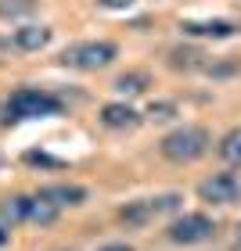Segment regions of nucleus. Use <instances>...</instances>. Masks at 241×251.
Wrapping results in <instances>:
<instances>
[{
  "label": "nucleus",
  "mask_w": 241,
  "mask_h": 251,
  "mask_svg": "<svg viewBox=\"0 0 241 251\" xmlns=\"http://www.w3.org/2000/svg\"><path fill=\"white\" fill-rule=\"evenodd\" d=\"M166 237L173 244H180V248L205 244V241H212V237H216V223L209 219V215H202V212H187V215H180V219L169 223Z\"/></svg>",
  "instance_id": "5"
},
{
  "label": "nucleus",
  "mask_w": 241,
  "mask_h": 251,
  "mask_svg": "<svg viewBox=\"0 0 241 251\" xmlns=\"http://www.w3.org/2000/svg\"><path fill=\"white\" fill-rule=\"evenodd\" d=\"M36 201L43 204H54V208H76V204L87 201V187H76V183H51V187H40Z\"/></svg>",
  "instance_id": "7"
},
{
  "label": "nucleus",
  "mask_w": 241,
  "mask_h": 251,
  "mask_svg": "<svg viewBox=\"0 0 241 251\" xmlns=\"http://www.w3.org/2000/svg\"><path fill=\"white\" fill-rule=\"evenodd\" d=\"M148 115H151L155 122H169V119L177 115V108H173V104H151V111H148Z\"/></svg>",
  "instance_id": "18"
},
{
  "label": "nucleus",
  "mask_w": 241,
  "mask_h": 251,
  "mask_svg": "<svg viewBox=\"0 0 241 251\" xmlns=\"http://www.w3.org/2000/svg\"><path fill=\"white\" fill-rule=\"evenodd\" d=\"M36 11V0H0V18H22Z\"/></svg>",
  "instance_id": "15"
},
{
  "label": "nucleus",
  "mask_w": 241,
  "mask_h": 251,
  "mask_svg": "<svg viewBox=\"0 0 241 251\" xmlns=\"http://www.w3.org/2000/svg\"><path fill=\"white\" fill-rule=\"evenodd\" d=\"M32 212V198H4L0 201V223L15 226V223H29Z\"/></svg>",
  "instance_id": "11"
},
{
  "label": "nucleus",
  "mask_w": 241,
  "mask_h": 251,
  "mask_svg": "<svg viewBox=\"0 0 241 251\" xmlns=\"http://www.w3.org/2000/svg\"><path fill=\"white\" fill-rule=\"evenodd\" d=\"M65 104L51 90H36V86H22L7 97V119L11 122H22V119H47V115H58Z\"/></svg>",
  "instance_id": "2"
},
{
  "label": "nucleus",
  "mask_w": 241,
  "mask_h": 251,
  "mask_svg": "<svg viewBox=\"0 0 241 251\" xmlns=\"http://www.w3.org/2000/svg\"><path fill=\"white\" fill-rule=\"evenodd\" d=\"M7 241V230H4V226H0V244H4Z\"/></svg>",
  "instance_id": "21"
},
{
  "label": "nucleus",
  "mask_w": 241,
  "mask_h": 251,
  "mask_svg": "<svg viewBox=\"0 0 241 251\" xmlns=\"http://www.w3.org/2000/svg\"><path fill=\"white\" fill-rule=\"evenodd\" d=\"M205 54L198 47H177L173 54H169V65L177 68V72H194V68H205Z\"/></svg>",
  "instance_id": "12"
},
{
  "label": "nucleus",
  "mask_w": 241,
  "mask_h": 251,
  "mask_svg": "<svg viewBox=\"0 0 241 251\" xmlns=\"http://www.w3.org/2000/svg\"><path fill=\"white\" fill-rule=\"evenodd\" d=\"M216 151H220V158H223L227 165H234V169H241V126H238V129H231V133L223 136V140H220V147H216Z\"/></svg>",
  "instance_id": "14"
},
{
  "label": "nucleus",
  "mask_w": 241,
  "mask_h": 251,
  "mask_svg": "<svg viewBox=\"0 0 241 251\" xmlns=\"http://www.w3.org/2000/svg\"><path fill=\"white\" fill-rule=\"evenodd\" d=\"M54 219H58V208L54 204H43L32 198V212H29V223H40V226H51Z\"/></svg>",
  "instance_id": "16"
},
{
  "label": "nucleus",
  "mask_w": 241,
  "mask_h": 251,
  "mask_svg": "<svg viewBox=\"0 0 241 251\" xmlns=\"http://www.w3.org/2000/svg\"><path fill=\"white\" fill-rule=\"evenodd\" d=\"M97 251H133L130 244H105V248H97Z\"/></svg>",
  "instance_id": "20"
},
{
  "label": "nucleus",
  "mask_w": 241,
  "mask_h": 251,
  "mask_svg": "<svg viewBox=\"0 0 241 251\" xmlns=\"http://www.w3.org/2000/svg\"><path fill=\"white\" fill-rule=\"evenodd\" d=\"M198 198L209 204H234L241 201V179L234 173H216L198 183Z\"/></svg>",
  "instance_id": "6"
},
{
  "label": "nucleus",
  "mask_w": 241,
  "mask_h": 251,
  "mask_svg": "<svg viewBox=\"0 0 241 251\" xmlns=\"http://www.w3.org/2000/svg\"><path fill=\"white\" fill-rule=\"evenodd\" d=\"M101 122H105L108 129H133V126L141 122V115H137L130 104H105L101 108Z\"/></svg>",
  "instance_id": "9"
},
{
  "label": "nucleus",
  "mask_w": 241,
  "mask_h": 251,
  "mask_svg": "<svg viewBox=\"0 0 241 251\" xmlns=\"http://www.w3.org/2000/svg\"><path fill=\"white\" fill-rule=\"evenodd\" d=\"M26 162L29 165H40V169H65L61 158H51V154H43V151H26Z\"/></svg>",
  "instance_id": "17"
},
{
  "label": "nucleus",
  "mask_w": 241,
  "mask_h": 251,
  "mask_svg": "<svg viewBox=\"0 0 241 251\" xmlns=\"http://www.w3.org/2000/svg\"><path fill=\"white\" fill-rule=\"evenodd\" d=\"M116 43L108 40H87V43H72V47L61 50L58 65L65 68H76V72H97V68H105L116 61Z\"/></svg>",
  "instance_id": "3"
},
{
  "label": "nucleus",
  "mask_w": 241,
  "mask_h": 251,
  "mask_svg": "<svg viewBox=\"0 0 241 251\" xmlns=\"http://www.w3.org/2000/svg\"><path fill=\"white\" fill-rule=\"evenodd\" d=\"M238 248H241V226H238Z\"/></svg>",
  "instance_id": "22"
},
{
  "label": "nucleus",
  "mask_w": 241,
  "mask_h": 251,
  "mask_svg": "<svg viewBox=\"0 0 241 251\" xmlns=\"http://www.w3.org/2000/svg\"><path fill=\"white\" fill-rule=\"evenodd\" d=\"M180 32H187V36H198V40H231L241 32V25H234V22H183Z\"/></svg>",
  "instance_id": "8"
},
{
  "label": "nucleus",
  "mask_w": 241,
  "mask_h": 251,
  "mask_svg": "<svg viewBox=\"0 0 241 251\" xmlns=\"http://www.w3.org/2000/svg\"><path fill=\"white\" fill-rule=\"evenodd\" d=\"M180 204H183L180 194H158V198H144V201L122 204V208H119V219H122L126 226H148V223H155L158 215L177 212Z\"/></svg>",
  "instance_id": "4"
},
{
  "label": "nucleus",
  "mask_w": 241,
  "mask_h": 251,
  "mask_svg": "<svg viewBox=\"0 0 241 251\" xmlns=\"http://www.w3.org/2000/svg\"><path fill=\"white\" fill-rule=\"evenodd\" d=\"M11 43H15L18 50H40V47H47V43H51V29H43V25H22L15 36H11Z\"/></svg>",
  "instance_id": "10"
},
{
  "label": "nucleus",
  "mask_w": 241,
  "mask_h": 251,
  "mask_svg": "<svg viewBox=\"0 0 241 251\" xmlns=\"http://www.w3.org/2000/svg\"><path fill=\"white\" fill-rule=\"evenodd\" d=\"M148 86H151V75L148 72H126V75L116 79V94H122V97H137Z\"/></svg>",
  "instance_id": "13"
},
{
  "label": "nucleus",
  "mask_w": 241,
  "mask_h": 251,
  "mask_svg": "<svg viewBox=\"0 0 241 251\" xmlns=\"http://www.w3.org/2000/svg\"><path fill=\"white\" fill-rule=\"evenodd\" d=\"M101 4H105V7H112V11H119V7H130L133 0H101Z\"/></svg>",
  "instance_id": "19"
},
{
  "label": "nucleus",
  "mask_w": 241,
  "mask_h": 251,
  "mask_svg": "<svg viewBox=\"0 0 241 251\" xmlns=\"http://www.w3.org/2000/svg\"><path fill=\"white\" fill-rule=\"evenodd\" d=\"M209 147H212V136L205 133L202 126H180V129H173L169 136H162L158 151L173 165H191V162H198V158L209 154Z\"/></svg>",
  "instance_id": "1"
}]
</instances>
